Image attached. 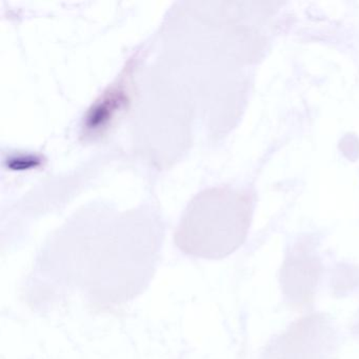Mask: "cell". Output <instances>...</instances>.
Segmentation results:
<instances>
[{
	"mask_svg": "<svg viewBox=\"0 0 359 359\" xmlns=\"http://www.w3.org/2000/svg\"><path fill=\"white\" fill-rule=\"evenodd\" d=\"M253 201L233 189H217L193 201L174 235L176 247L191 257L217 260L245 243Z\"/></svg>",
	"mask_w": 359,
	"mask_h": 359,
	"instance_id": "obj_1",
	"label": "cell"
},
{
	"mask_svg": "<svg viewBox=\"0 0 359 359\" xmlns=\"http://www.w3.org/2000/svg\"><path fill=\"white\" fill-rule=\"evenodd\" d=\"M126 102L125 92L121 89L113 88L110 92L104 94L102 100L92 107L86 121V129L88 132H97L107 127L114 118L117 111Z\"/></svg>",
	"mask_w": 359,
	"mask_h": 359,
	"instance_id": "obj_2",
	"label": "cell"
}]
</instances>
